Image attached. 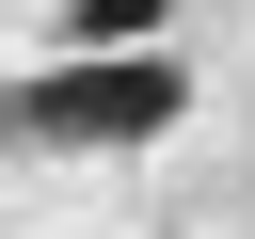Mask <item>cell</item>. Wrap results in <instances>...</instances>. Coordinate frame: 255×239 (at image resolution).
I'll list each match as a JSON object with an SVG mask.
<instances>
[{
  "label": "cell",
  "instance_id": "obj_1",
  "mask_svg": "<svg viewBox=\"0 0 255 239\" xmlns=\"http://www.w3.org/2000/svg\"><path fill=\"white\" fill-rule=\"evenodd\" d=\"M32 143H143V127H175L191 112V64L175 48H80V64H48L32 96H0Z\"/></svg>",
  "mask_w": 255,
  "mask_h": 239
},
{
  "label": "cell",
  "instance_id": "obj_2",
  "mask_svg": "<svg viewBox=\"0 0 255 239\" xmlns=\"http://www.w3.org/2000/svg\"><path fill=\"white\" fill-rule=\"evenodd\" d=\"M159 16H175V0H64L80 48H159Z\"/></svg>",
  "mask_w": 255,
  "mask_h": 239
}]
</instances>
